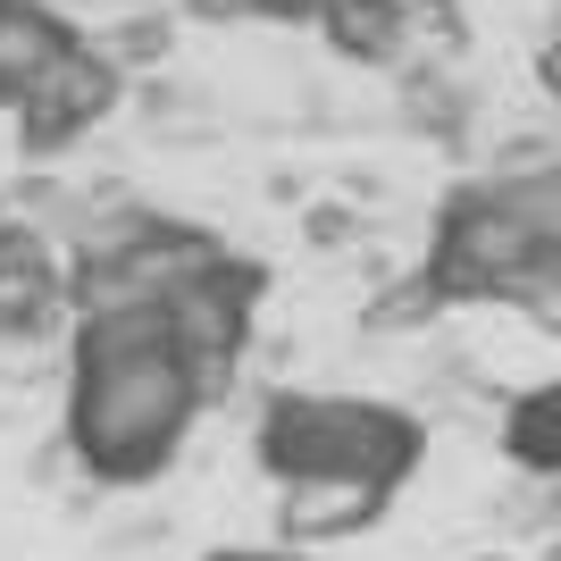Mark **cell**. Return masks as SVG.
Here are the masks:
<instances>
[{
  "label": "cell",
  "instance_id": "9c48e42d",
  "mask_svg": "<svg viewBox=\"0 0 561 561\" xmlns=\"http://www.w3.org/2000/svg\"><path fill=\"white\" fill-rule=\"evenodd\" d=\"M503 445H512V461H519V469H537V478H561V377L512 402V420H503Z\"/></svg>",
  "mask_w": 561,
  "mask_h": 561
},
{
  "label": "cell",
  "instance_id": "5b68a950",
  "mask_svg": "<svg viewBox=\"0 0 561 561\" xmlns=\"http://www.w3.org/2000/svg\"><path fill=\"white\" fill-rule=\"evenodd\" d=\"M394 486H369V478H294L277 494V545L285 553H319V545H344V537H369L386 519Z\"/></svg>",
  "mask_w": 561,
  "mask_h": 561
},
{
  "label": "cell",
  "instance_id": "ba28073f",
  "mask_svg": "<svg viewBox=\"0 0 561 561\" xmlns=\"http://www.w3.org/2000/svg\"><path fill=\"white\" fill-rule=\"evenodd\" d=\"M335 43V59L352 68H402L411 59V9L402 0H335V18L319 25Z\"/></svg>",
  "mask_w": 561,
  "mask_h": 561
},
{
  "label": "cell",
  "instance_id": "277c9868",
  "mask_svg": "<svg viewBox=\"0 0 561 561\" xmlns=\"http://www.w3.org/2000/svg\"><path fill=\"white\" fill-rule=\"evenodd\" d=\"M117 101H126V76H117L110 59H101V43H84V34H76V50H68V59H59V68H50L43 84H34V93L18 101V110H9V126H18V151H25L34 168H43V160H59L68 142H84V135H93V126L117 110Z\"/></svg>",
  "mask_w": 561,
  "mask_h": 561
},
{
  "label": "cell",
  "instance_id": "8992f818",
  "mask_svg": "<svg viewBox=\"0 0 561 561\" xmlns=\"http://www.w3.org/2000/svg\"><path fill=\"white\" fill-rule=\"evenodd\" d=\"M68 310V260L50 252V234L0 218V335H43Z\"/></svg>",
  "mask_w": 561,
  "mask_h": 561
},
{
  "label": "cell",
  "instance_id": "ac0fdd59",
  "mask_svg": "<svg viewBox=\"0 0 561 561\" xmlns=\"http://www.w3.org/2000/svg\"><path fill=\"white\" fill-rule=\"evenodd\" d=\"M210 561H310V553H210Z\"/></svg>",
  "mask_w": 561,
  "mask_h": 561
},
{
  "label": "cell",
  "instance_id": "e0dca14e",
  "mask_svg": "<svg viewBox=\"0 0 561 561\" xmlns=\"http://www.w3.org/2000/svg\"><path fill=\"white\" fill-rule=\"evenodd\" d=\"M537 84H545V93H553V101H561V34H553V43H545V50H537Z\"/></svg>",
  "mask_w": 561,
  "mask_h": 561
},
{
  "label": "cell",
  "instance_id": "52a82bcc",
  "mask_svg": "<svg viewBox=\"0 0 561 561\" xmlns=\"http://www.w3.org/2000/svg\"><path fill=\"white\" fill-rule=\"evenodd\" d=\"M68 50H76V25L50 0H0V110H18Z\"/></svg>",
  "mask_w": 561,
  "mask_h": 561
},
{
  "label": "cell",
  "instance_id": "7a4b0ae2",
  "mask_svg": "<svg viewBox=\"0 0 561 561\" xmlns=\"http://www.w3.org/2000/svg\"><path fill=\"white\" fill-rule=\"evenodd\" d=\"M260 469L294 486V478H369V486H402L427 453V427L394 402L369 394H268L252 427Z\"/></svg>",
  "mask_w": 561,
  "mask_h": 561
},
{
  "label": "cell",
  "instance_id": "6da1fadb",
  "mask_svg": "<svg viewBox=\"0 0 561 561\" xmlns=\"http://www.w3.org/2000/svg\"><path fill=\"white\" fill-rule=\"evenodd\" d=\"M210 411L202 377L168 335V310H110L76 319L68 344V453L101 486H142L185 453L193 420Z\"/></svg>",
  "mask_w": 561,
  "mask_h": 561
},
{
  "label": "cell",
  "instance_id": "3957f363",
  "mask_svg": "<svg viewBox=\"0 0 561 561\" xmlns=\"http://www.w3.org/2000/svg\"><path fill=\"white\" fill-rule=\"evenodd\" d=\"M260 285H268V268L227 252L218 268H202L193 285H176V294H168V335H176L185 369L202 377V394H210V402L234 386V360H243V344H252Z\"/></svg>",
  "mask_w": 561,
  "mask_h": 561
},
{
  "label": "cell",
  "instance_id": "5bb4252c",
  "mask_svg": "<svg viewBox=\"0 0 561 561\" xmlns=\"http://www.w3.org/2000/svg\"><path fill=\"white\" fill-rule=\"evenodd\" d=\"M302 234H310V243H328V252H335V243H352V210H344V202H319V210L302 218Z\"/></svg>",
  "mask_w": 561,
  "mask_h": 561
},
{
  "label": "cell",
  "instance_id": "ffe728a7",
  "mask_svg": "<svg viewBox=\"0 0 561 561\" xmlns=\"http://www.w3.org/2000/svg\"><path fill=\"white\" fill-rule=\"evenodd\" d=\"M478 561H512V553H478Z\"/></svg>",
  "mask_w": 561,
  "mask_h": 561
},
{
  "label": "cell",
  "instance_id": "30bf717a",
  "mask_svg": "<svg viewBox=\"0 0 561 561\" xmlns=\"http://www.w3.org/2000/svg\"><path fill=\"white\" fill-rule=\"evenodd\" d=\"M436 310H445L436 277H427V268H411V277H394V285H377V294H369L360 328H369V335H420L427 319H436Z\"/></svg>",
  "mask_w": 561,
  "mask_h": 561
},
{
  "label": "cell",
  "instance_id": "2e32d148",
  "mask_svg": "<svg viewBox=\"0 0 561 561\" xmlns=\"http://www.w3.org/2000/svg\"><path fill=\"white\" fill-rule=\"evenodd\" d=\"M260 18H285V25H328L335 0H260Z\"/></svg>",
  "mask_w": 561,
  "mask_h": 561
},
{
  "label": "cell",
  "instance_id": "7c38bea8",
  "mask_svg": "<svg viewBox=\"0 0 561 561\" xmlns=\"http://www.w3.org/2000/svg\"><path fill=\"white\" fill-rule=\"evenodd\" d=\"M494 519H503L512 537H545V545H553L561 537V478H537V469H528V478L494 503Z\"/></svg>",
  "mask_w": 561,
  "mask_h": 561
},
{
  "label": "cell",
  "instance_id": "8fae6325",
  "mask_svg": "<svg viewBox=\"0 0 561 561\" xmlns=\"http://www.w3.org/2000/svg\"><path fill=\"white\" fill-rule=\"evenodd\" d=\"M168 50H176V18H117L110 34H101V59H110L117 76H135V68H160Z\"/></svg>",
  "mask_w": 561,
  "mask_h": 561
},
{
  "label": "cell",
  "instance_id": "9a60e30c",
  "mask_svg": "<svg viewBox=\"0 0 561 561\" xmlns=\"http://www.w3.org/2000/svg\"><path fill=\"white\" fill-rule=\"evenodd\" d=\"M193 25H234V18H260V0H176Z\"/></svg>",
  "mask_w": 561,
  "mask_h": 561
},
{
  "label": "cell",
  "instance_id": "d6986e66",
  "mask_svg": "<svg viewBox=\"0 0 561 561\" xmlns=\"http://www.w3.org/2000/svg\"><path fill=\"white\" fill-rule=\"evenodd\" d=\"M545 561H561V537H553V545H545Z\"/></svg>",
  "mask_w": 561,
  "mask_h": 561
},
{
  "label": "cell",
  "instance_id": "4fadbf2b",
  "mask_svg": "<svg viewBox=\"0 0 561 561\" xmlns=\"http://www.w3.org/2000/svg\"><path fill=\"white\" fill-rule=\"evenodd\" d=\"M402 9H411V43H427V50H461L469 43L461 0H402Z\"/></svg>",
  "mask_w": 561,
  "mask_h": 561
}]
</instances>
